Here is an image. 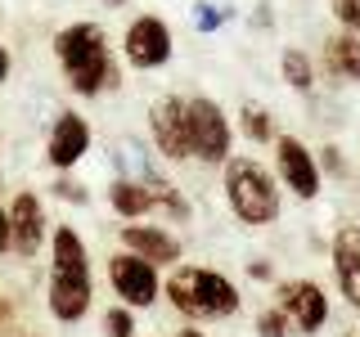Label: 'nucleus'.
I'll return each mask as SVG.
<instances>
[{
	"label": "nucleus",
	"instance_id": "nucleus-1",
	"mask_svg": "<svg viewBox=\"0 0 360 337\" xmlns=\"http://www.w3.org/2000/svg\"><path fill=\"white\" fill-rule=\"evenodd\" d=\"M54 50H59V63H63L72 90H82V95H99L104 81H112V59H108L104 32H99L95 22H77V27L59 32Z\"/></svg>",
	"mask_w": 360,
	"mask_h": 337
},
{
	"label": "nucleus",
	"instance_id": "nucleus-2",
	"mask_svg": "<svg viewBox=\"0 0 360 337\" xmlns=\"http://www.w3.org/2000/svg\"><path fill=\"white\" fill-rule=\"evenodd\" d=\"M167 297L180 315L189 319H217V315H234L239 310V292L225 275L217 270H176L167 279Z\"/></svg>",
	"mask_w": 360,
	"mask_h": 337
},
{
	"label": "nucleus",
	"instance_id": "nucleus-3",
	"mask_svg": "<svg viewBox=\"0 0 360 337\" xmlns=\"http://www.w3.org/2000/svg\"><path fill=\"white\" fill-rule=\"evenodd\" d=\"M225 194H230L234 216L248 225H270L279 216V194L275 180H270L257 162L248 157H230V171H225Z\"/></svg>",
	"mask_w": 360,
	"mask_h": 337
},
{
	"label": "nucleus",
	"instance_id": "nucleus-4",
	"mask_svg": "<svg viewBox=\"0 0 360 337\" xmlns=\"http://www.w3.org/2000/svg\"><path fill=\"white\" fill-rule=\"evenodd\" d=\"M185 112H189L194 153L202 157V162H225V153H230V126H225L221 108L212 104V99H189Z\"/></svg>",
	"mask_w": 360,
	"mask_h": 337
},
{
	"label": "nucleus",
	"instance_id": "nucleus-5",
	"mask_svg": "<svg viewBox=\"0 0 360 337\" xmlns=\"http://www.w3.org/2000/svg\"><path fill=\"white\" fill-rule=\"evenodd\" d=\"M108 275H112V288H117V297H127L131 306H153V297H158L153 261H144L140 252H127V256H112Z\"/></svg>",
	"mask_w": 360,
	"mask_h": 337
},
{
	"label": "nucleus",
	"instance_id": "nucleus-6",
	"mask_svg": "<svg viewBox=\"0 0 360 337\" xmlns=\"http://www.w3.org/2000/svg\"><path fill=\"white\" fill-rule=\"evenodd\" d=\"M153 144L167 157H189V153H194V135H189L185 99H162V104L153 108Z\"/></svg>",
	"mask_w": 360,
	"mask_h": 337
},
{
	"label": "nucleus",
	"instance_id": "nucleus-7",
	"mask_svg": "<svg viewBox=\"0 0 360 337\" xmlns=\"http://www.w3.org/2000/svg\"><path fill=\"white\" fill-rule=\"evenodd\" d=\"M172 54V32L162 18H135L127 32V59L135 67H158Z\"/></svg>",
	"mask_w": 360,
	"mask_h": 337
},
{
	"label": "nucleus",
	"instance_id": "nucleus-8",
	"mask_svg": "<svg viewBox=\"0 0 360 337\" xmlns=\"http://www.w3.org/2000/svg\"><path fill=\"white\" fill-rule=\"evenodd\" d=\"M90 306V270H54L50 275V310L63 324L82 319Z\"/></svg>",
	"mask_w": 360,
	"mask_h": 337
},
{
	"label": "nucleus",
	"instance_id": "nucleus-9",
	"mask_svg": "<svg viewBox=\"0 0 360 337\" xmlns=\"http://www.w3.org/2000/svg\"><path fill=\"white\" fill-rule=\"evenodd\" d=\"M279 306L297 319L302 333H320L324 319H329V301H324V292L315 284H284L279 288Z\"/></svg>",
	"mask_w": 360,
	"mask_h": 337
},
{
	"label": "nucleus",
	"instance_id": "nucleus-10",
	"mask_svg": "<svg viewBox=\"0 0 360 337\" xmlns=\"http://www.w3.org/2000/svg\"><path fill=\"white\" fill-rule=\"evenodd\" d=\"M279 176L288 180V189H292L297 198H315V194H320V171H315L311 153L302 149L292 135H284V140H279Z\"/></svg>",
	"mask_w": 360,
	"mask_h": 337
},
{
	"label": "nucleus",
	"instance_id": "nucleus-11",
	"mask_svg": "<svg viewBox=\"0 0 360 337\" xmlns=\"http://www.w3.org/2000/svg\"><path fill=\"white\" fill-rule=\"evenodd\" d=\"M41 202L32 198V194H18L14 198V207H9V247L22 256H32L41 247Z\"/></svg>",
	"mask_w": 360,
	"mask_h": 337
},
{
	"label": "nucleus",
	"instance_id": "nucleus-12",
	"mask_svg": "<svg viewBox=\"0 0 360 337\" xmlns=\"http://www.w3.org/2000/svg\"><path fill=\"white\" fill-rule=\"evenodd\" d=\"M333 265H338V284H342L347 301L360 306V230H356V225H342V230H338Z\"/></svg>",
	"mask_w": 360,
	"mask_h": 337
},
{
	"label": "nucleus",
	"instance_id": "nucleus-13",
	"mask_svg": "<svg viewBox=\"0 0 360 337\" xmlns=\"http://www.w3.org/2000/svg\"><path fill=\"white\" fill-rule=\"evenodd\" d=\"M86 149H90V126L82 117H72V112H63V117L54 121V135H50V162L72 166V162H82Z\"/></svg>",
	"mask_w": 360,
	"mask_h": 337
},
{
	"label": "nucleus",
	"instance_id": "nucleus-14",
	"mask_svg": "<svg viewBox=\"0 0 360 337\" xmlns=\"http://www.w3.org/2000/svg\"><path fill=\"white\" fill-rule=\"evenodd\" d=\"M122 239H127V247L131 252H140L144 261H176L180 256V243L172 239V234H162V230H144V225H127V234H122Z\"/></svg>",
	"mask_w": 360,
	"mask_h": 337
},
{
	"label": "nucleus",
	"instance_id": "nucleus-15",
	"mask_svg": "<svg viewBox=\"0 0 360 337\" xmlns=\"http://www.w3.org/2000/svg\"><path fill=\"white\" fill-rule=\"evenodd\" d=\"M108 198H112V207H117L122 216H144V211L153 207V194H149V185H135V180H117Z\"/></svg>",
	"mask_w": 360,
	"mask_h": 337
},
{
	"label": "nucleus",
	"instance_id": "nucleus-16",
	"mask_svg": "<svg viewBox=\"0 0 360 337\" xmlns=\"http://www.w3.org/2000/svg\"><path fill=\"white\" fill-rule=\"evenodd\" d=\"M329 67L347 81H360V41L356 37H333L329 41Z\"/></svg>",
	"mask_w": 360,
	"mask_h": 337
},
{
	"label": "nucleus",
	"instance_id": "nucleus-17",
	"mask_svg": "<svg viewBox=\"0 0 360 337\" xmlns=\"http://www.w3.org/2000/svg\"><path fill=\"white\" fill-rule=\"evenodd\" d=\"M284 77H288V86L311 90V59H307L302 50H288V54H284Z\"/></svg>",
	"mask_w": 360,
	"mask_h": 337
},
{
	"label": "nucleus",
	"instance_id": "nucleus-18",
	"mask_svg": "<svg viewBox=\"0 0 360 337\" xmlns=\"http://www.w3.org/2000/svg\"><path fill=\"white\" fill-rule=\"evenodd\" d=\"M243 131H248V140H270V117L262 108H248L243 112Z\"/></svg>",
	"mask_w": 360,
	"mask_h": 337
},
{
	"label": "nucleus",
	"instance_id": "nucleus-19",
	"mask_svg": "<svg viewBox=\"0 0 360 337\" xmlns=\"http://www.w3.org/2000/svg\"><path fill=\"white\" fill-rule=\"evenodd\" d=\"M149 194H153V202H167V207H172L176 216H185V202L176 198V189L167 185V180H149Z\"/></svg>",
	"mask_w": 360,
	"mask_h": 337
},
{
	"label": "nucleus",
	"instance_id": "nucleus-20",
	"mask_svg": "<svg viewBox=\"0 0 360 337\" xmlns=\"http://www.w3.org/2000/svg\"><path fill=\"white\" fill-rule=\"evenodd\" d=\"M257 333L262 337H284V310H266L262 319H257Z\"/></svg>",
	"mask_w": 360,
	"mask_h": 337
},
{
	"label": "nucleus",
	"instance_id": "nucleus-21",
	"mask_svg": "<svg viewBox=\"0 0 360 337\" xmlns=\"http://www.w3.org/2000/svg\"><path fill=\"white\" fill-rule=\"evenodd\" d=\"M104 329H108V337H131V315L127 310H108Z\"/></svg>",
	"mask_w": 360,
	"mask_h": 337
},
{
	"label": "nucleus",
	"instance_id": "nucleus-22",
	"mask_svg": "<svg viewBox=\"0 0 360 337\" xmlns=\"http://www.w3.org/2000/svg\"><path fill=\"white\" fill-rule=\"evenodd\" d=\"M333 14H338V22H347V27H360V0H338Z\"/></svg>",
	"mask_w": 360,
	"mask_h": 337
},
{
	"label": "nucleus",
	"instance_id": "nucleus-23",
	"mask_svg": "<svg viewBox=\"0 0 360 337\" xmlns=\"http://www.w3.org/2000/svg\"><path fill=\"white\" fill-rule=\"evenodd\" d=\"M217 22H221V14H217V9H212V5H202V14H198V27H217Z\"/></svg>",
	"mask_w": 360,
	"mask_h": 337
},
{
	"label": "nucleus",
	"instance_id": "nucleus-24",
	"mask_svg": "<svg viewBox=\"0 0 360 337\" xmlns=\"http://www.w3.org/2000/svg\"><path fill=\"white\" fill-rule=\"evenodd\" d=\"M0 252H9V216L0 211Z\"/></svg>",
	"mask_w": 360,
	"mask_h": 337
},
{
	"label": "nucleus",
	"instance_id": "nucleus-25",
	"mask_svg": "<svg viewBox=\"0 0 360 337\" xmlns=\"http://www.w3.org/2000/svg\"><path fill=\"white\" fill-rule=\"evenodd\" d=\"M5 72H9V54H5V45H0V81H5Z\"/></svg>",
	"mask_w": 360,
	"mask_h": 337
},
{
	"label": "nucleus",
	"instance_id": "nucleus-26",
	"mask_svg": "<svg viewBox=\"0 0 360 337\" xmlns=\"http://www.w3.org/2000/svg\"><path fill=\"white\" fill-rule=\"evenodd\" d=\"M180 337H202V333H198V329H185V333H180Z\"/></svg>",
	"mask_w": 360,
	"mask_h": 337
}]
</instances>
